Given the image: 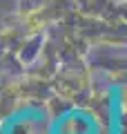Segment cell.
<instances>
[{"label": "cell", "mask_w": 127, "mask_h": 134, "mask_svg": "<svg viewBox=\"0 0 127 134\" xmlns=\"http://www.w3.org/2000/svg\"><path fill=\"white\" fill-rule=\"evenodd\" d=\"M51 114L40 105H25L0 121V134H49Z\"/></svg>", "instance_id": "6da1fadb"}, {"label": "cell", "mask_w": 127, "mask_h": 134, "mask_svg": "<svg viewBox=\"0 0 127 134\" xmlns=\"http://www.w3.org/2000/svg\"><path fill=\"white\" fill-rule=\"evenodd\" d=\"M49 134H103V123L87 107H67L51 116Z\"/></svg>", "instance_id": "7a4b0ae2"}, {"label": "cell", "mask_w": 127, "mask_h": 134, "mask_svg": "<svg viewBox=\"0 0 127 134\" xmlns=\"http://www.w3.org/2000/svg\"><path fill=\"white\" fill-rule=\"evenodd\" d=\"M123 92L118 85L109 90V107H107V134H123Z\"/></svg>", "instance_id": "3957f363"}]
</instances>
